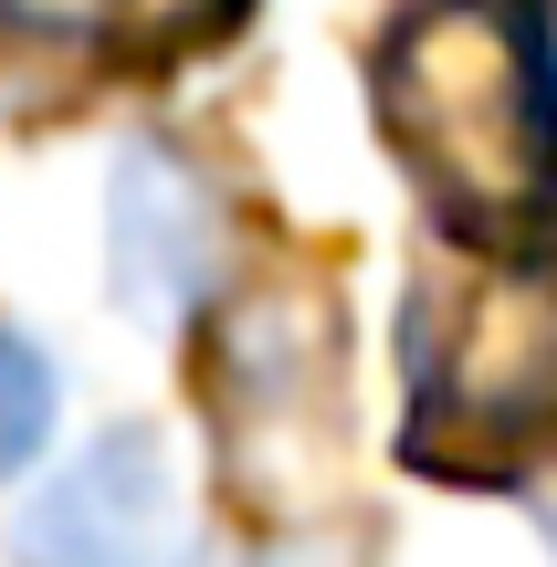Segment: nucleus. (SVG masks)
<instances>
[{"instance_id": "obj_1", "label": "nucleus", "mask_w": 557, "mask_h": 567, "mask_svg": "<svg viewBox=\"0 0 557 567\" xmlns=\"http://www.w3.org/2000/svg\"><path fill=\"white\" fill-rule=\"evenodd\" d=\"M379 126L463 243H526L557 210V95L537 11L421 0L379 42Z\"/></svg>"}, {"instance_id": "obj_2", "label": "nucleus", "mask_w": 557, "mask_h": 567, "mask_svg": "<svg viewBox=\"0 0 557 567\" xmlns=\"http://www.w3.org/2000/svg\"><path fill=\"white\" fill-rule=\"evenodd\" d=\"M411 358V442L453 473H516L557 452V264H495L421 305Z\"/></svg>"}, {"instance_id": "obj_3", "label": "nucleus", "mask_w": 557, "mask_h": 567, "mask_svg": "<svg viewBox=\"0 0 557 567\" xmlns=\"http://www.w3.org/2000/svg\"><path fill=\"white\" fill-rule=\"evenodd\" d=\"M11 567H200V526L158 431H105L95 452H74L21 505Z\"/></svg>"}, {"instance_id": "obj_4", "label": "nucleus", "mask_w": 557, "mask_h": 567, "mask_svg": "<svg viewBox=\"0 0 557 567\" xmlns=\"http://www.w3.org/2000/svg\"><path fill=\"white\" fill-rule=\"evenodd\" d=\"M105 252H116V295L137 316H189L221 274V200L200 189V168L137 137L105 189Z\"/></svg>"}, {"instance_id": "obj_5", "label": "nucleus", "mask_w": 557, "mask_h": 567, "mask_svg": "<svg viewBox=\"0 0 557 567\" xmlns=\"http://www.w3.org/2000/svg\"><path fill=\"white\" fill-rule=\"evenodd\" d=\"M42 431H53V368H42L32 337H11V326H0V473L32 463Z\"/></svg>"}, {"instance_id": "obj_6", "label": "nucleus", "mask_w": 557, "mask_h": 567, "mask_svg": "<svg viewBox=\"0 0 557 567\" xmlns=\"http://www.w3.org/2000/svg\"><path fill=\"white\" fill-rule=\"evenodd\" d=\"M0 32H21V42H84V32H105V0H0Z\"/></svg>"}, {"instance_id": "obj_7", "label": "nucleus", "mask_w": 557, "mask_h": 567, "mask_svg": "<svg viewBox=\"0 0 557 567\" xmlns=\"http://www.w3.org/2000/svg\"><path fill=\"white\" fill-rule=\"evenodd\" d=\"M264 567H369V557H358L348 536H285V547H274Z\"/></svg>"}, {"instance_id": "obj_8", "label": "nucleus", "mask_w": 557, "mask_h": 567, "mask_svg": "<svg viewBox=\"0 0 557 567\" xmlns=\"http://www.w3.org/2000/svg\"><path fill=\"white\" fill-rule=\"evenodd\" d=\"M537 42H547V95H557V0H547V21H537Z\"/></svg>"}]
</instances>
